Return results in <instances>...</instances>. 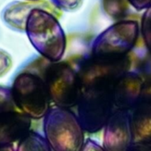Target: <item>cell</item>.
<instances>
[{
	"label": "cell",
	"instance_id": "obj_15",
	"mask_svg": "<svg viewBox=\"0 0 151 151\" xmlns=\"http://www.w3.org/2000/svg\"><path fill=\"white\" fill-rule=\"evenodd\" d=\"M11 65H12L11 57L4 50H0V76L7 73Z\"/></svg>",
	"mask_w": 151,
	"mask_h": 151
},
{
	"label": "cell",
	"instance_id": "obj_10",
	"mask_svg": "<svg viewBox=\"0 0 151 151\" xmlns=\"http://www.w3.org/2000/svg\"><path fill=\"white\" fill-rule=\"evenodd\" d=\"M130 113L134 142H151V99H141Z\"/></svg>",
	"mask_w": 151,
	"mask_h": 151
},
{
	"label": "cell",
	"instance_id": "obj_1",
	"mask_svg": "<svg viewBox=\"0 0 151 151\" xmlns=\"http://www.w3.org/2000/svg\"><path fill=\"white\" fill-rule=\"evenodd\" d=\"M42 135L52 151H81L85 131L71 109L50 106L42 119Z\"/></svg>",
	"mask_w": 151,
	"mask_h": 151
},
{
	"label": "cell",
	"instance_id": "obj_11",
	"mask_svg": "<svg viewBox=\"0 0 151 151\" xmlns=\"http://www.w3.org/2000/svg\"><path fill=\"white\" fill-rule=\"evenodd\" d=\"M35 7L30 3H12L4 9L3 18L14 29L25 30V25L29 12Z\"/></svg>",
	"mask_w": 151,
	"mask_h": 151
},
{
	"label": "cell",
	"instance_id": "obj_17",
	"mask_svg": "<svg viewBox=\"0 0 151 151\" xmlns=\"http://www.w3.org/2000/svg\"><path fill=\"white\" fill-rule=\"evenodd\" d=\"M127 151H151V142H133Z\"/></svg>",
	"mask_w": 151,
	"mask_h": 151
},
{
	"label": "cell",
	"instance_id": "obj_13",
	"mask_svg": "<svg viewBox=\"0 0 151 151\" xmlns=\"http://www.w3.org/2000/svg\"><path fill=\"white\" fill-rule=\"evenodd\" d=\"M16 110L12 96L11 88L0 85V115Z\"/></svg>",
	"mask_w": 151,
	"mask_h": 151
},
{
	"label": "cell",
	"instance_id": "obj_19",
	"mask_svg": "<svg viewBox=\"0 0 151 151\" xmlns=\"http://www.w3.org/2000/svg\"><path fill=\"white\" fill-rule=\"evenodd\" d=\"M0 151H15V148L13 147V145L4 146V147H0Z\"/></svg>",
	"mask_w": 151,
	"mask_h": 151
},
{
	"label": "cell",
	"instance_id": "obj_4",
	"mask_svg": "<svg viewBox=\"0 0 151 151\" xmlns=\"http://www.w3.org/2000/svg\"><path fill=\"white\" fill-rule=\"evenodd\" d=\"M113 87H94L82 89L76 107L77 116L85 132L95 134L104 129L115 110Z\"/></svg>",
	"mask_w": 151,
	"mask_h": 151
},
{
	"label": "cell",
	"instance_id": "obj_18",
	"mask_svg": "<svg viewBox=\"0 0 151 151\" xmlns=\"http://www.w3.org/2000/svg\"><path fill=\"white\" fill-rule=\"evenodd\" d=\"M129 2L138 9L150 8L151 6V0H129Z\"/></svg>",
	"mask_w": 151,
	"mask_h": 151
},
{
	"label": "cell",
	"instance_id": "obj_6",
	"mask_svg": "<svg viewBox=\"0 0 151 151\" xmlns=\"http://www.w3.org/2000/svg\"><path fill=\"white\" fill-rule=\"evenodd\" d=\"M137 34L135 22L118 23L101 35L94 45V51L99 55L124 54L135 43Z\"/></svg>",
	"mask_w": 151,
	"mask_h": 151
},
{
	"label": "cell",
	"instance_id": "obj_20",
	"mask_svg": "<svg viewBox=\"0 0 151 151\" xmlns=\"http://www.w3.org/2000/svg\"><path fill=\"white\" fill-rule=\"evenodd\" d=\"M28 1H38V0H28Z\"/></svg>",
	"mask_w": 151,
	"mask_h": 151
},
{
	"label": "cell",
	"instance_id": "obj_7",
	"mask_svg": "<svg viewBox=\"0 0 151 151\" xmlns=\"http://www.w3.org/2000/svg\"><path fill=\"white\" fill-rule=\"evenodd\" d=\"M133 142L130 111L114 110L104 127V150L127 151Z\"/></svg>",
	"mask_w": 151,
	"mask_h": 151
},
{
	"label": "cell",
	"instance_id": "obj_3",
	"mask_svg": "<svg viewBox=\"0 0 151 151\" xmlns=\"http://www.w3.org/2000/svg\"><path fill=\"white\" fill-rule=\"evenodd\" d=\"M16 109L32 121L42 119L51 106V101L43 78L24 72L18 74L11 86Z\"/></svg>",
	"mask_w": 151,
	"mask_h": 151
},
{
	"label": "cell",
	"instance_id": "obj_14",
	"mask_svg": "<svg viewBox=\"0 0 151 151\" xmlns=\"http://www.w3.org/2000/svg\"><path fill=\"white\" fill-rule=\"evenodd\" d=\"M142 34L146 45L151 52V6L142 18Z\"/></svg>",
	"mask_w": 151,
	"mask_h": 151
},
{
	"label": "cell",
	"instance_id": "obj_5",
	"mask_svg": "<svg viewBox=\"0 0 151 151\" xmlns=\"http://www.w3.org/2000/svg\"><path fill=\"white\" fill-rule=\"evenodd\" d=\"M43 80L53 105L68 109L77 105L82 87L79 74L70 65L53 63L47 68Z\"/></svg>",
	"mask_w": 151,
	"mask_h": 151
},
{
	"label": "cell",
	"instance_id": "obj_16",
	"mask_svg": "<svg viewBox=\"0 0 151 151\" xmlns=\"http://www.w3.org/2000/svg\"><path fill=\"white\" fill-rule=\"evenodd\" d=\"M81 151H105L103 146L93 139L86 140Z\"/></svg>",
	"mask_w": 151,
	"mask_h": 151
},
{
	"label": "cell",
	"instance_id": "obj_8",
	"mask_svg": "<svg viewBox=\"0 0 151 151\" xmlns=\"http://www.w3.org/2000/svg\"><path fill=\"white\" fill-rule=\"evenodd\" d=\"M144 83L134 73H125L120 76L112 90L115 110L131 111L141 100Z\"/></svg>",
	"mask_w": 151,
	"mask_h": 151
},
{
	"label": "cell",
	"instance_id": "obj_2",
	"mask_svg": "<svg viewBox=\"0 0 151 151\" xmlns=\"http://www.w3.org/2000/svg\"><path fill=\"white\" fill-rule=\"evenodd\" d=\"M25 32L33 47L50 62H59L65 50V35L58 19L35 7L28 14Z\"/></svg>",
	"mask_w": 151,
	"mask_h": 151
},
{
	"label": "cell",
	"instance_id": "obj_9",
	"mask_svg": "<svg viewBox=\"0 0 151 151\" xmlns=\"http://www.w3.org/2000/svg\"><path fill=\"white\" fill-rule=\"evenodd\" d=\"M31 126L32 120L17 110L0 115V147L17 143Z\"/></svg>",
	"mask_w": 151,
	"mask_h": 151
},
{
	"label": "cell",
	"instance_id": "obj_12",
	"mask_svg": "<svg viewBox=\"0 0 151 151\" xmlns=\"http://www.w3.org/2000/svg\"><path fill=\"white\" fill-rule=\"evenodd\" d=\"M15 151H52L42 134L29 130L18 142Z\"/></svg>",
	"mask_w": 151,
	"mask_h": 151
}]
</instances>
